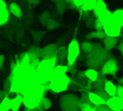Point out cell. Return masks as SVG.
<instances>
[{
    "label": "cell",
    "mask_w": 123,
    "mask_h": 111,
    "mask_svg": "<svg viewBox=\"0 0 123 111\" xmlns=\"http://www.w3.org/2000/svg\"><path fill=\"white\" fill-rule=\"evenodd\" d=\"M105 36H106V34L105 33L104 31H97V30H95V31H91L88 34H86L85 38H86V40H88V41L93 40V39H97V40H101L102 41Z\"/></svg>",
    "instance_id": "cell-17"
},
{
    "label": "cell",
    "mask_w": 123,
    "mask_h": 111,
    "mask_svg": "<svg viewBox=\"0 0 123 111\" xmlns=\"http://www.w3.org/2000/svg\"><path fill=\"white\" fill-rule=\"evenodd\" d=\"M55 6H56L57 11L60 13V14L64 13V11H65V5H64V2L62 0H57L56 3H55Z\"/></svg>",
    "instance_id": "cell-31"
},
{
    "label": "cell",
    "mask_w": 123,
    "mask_h": 111,
    "mask_svg": "<svg viewBox=\"0 0 123 111\" xmlns=\"http://www.w3.org/2000/svg\"><path fill=\"white\" fill-rule=\"evenodd\" d=\"M11 111H12V110H11Z\"/></svg>",
    "instance_id": "cell-42"
},
{
    "label": "cell",
    "mask_w": 123,
    "mask_h": 111,
    "mask_svg": "<svg viewBox=\"0 0 123 111\" xmlns=\"http://www.w3.org/2000/svg\"><path fill=\"white\" fill-rule=\"evenodd\" d=\"M103 45L105 50L111 51L113 48L116 47L118 43V37H111V36H105L103 40Z\"/></svg>",
    "instance_id": "cell-10"
},
{
    "label": "cell",
    "mask_w": 123,
    "mask_h": 111,
    "mask_svg": "<svg viewBox=\"0 0 123 111\" xmlns=\"http://www.w3.org/2000/svg\"><path fill=\"white\" fill-rule=\"evenodd\" d=\"M45 34V31H31V35L32 38L34 40V42L36 43H39L40 41L42 40V38L44 36Z\"/></svg>",
    "instance_id": "cell-26"
},
{
    "label": "cell",
    "mask_w": 123,
    "mask_h": 111,
    "mask_svg": "<svg viewBox=\"0 0 123 111\" xmlns=\"http://www.w3.org/2000/svg\"><path fill=\"white\" fill-rule=\"evenodd\" d=\"M9 14L10 13H9V10H8V7L0 14V26H3L6 23H7V21L9 19Z\"/></svg>",
    "instance_id": "cell-24"
},
{
    "label": "cell",
    "mask_w": 123,
    "mask_h": 111,
    "mask_svg": "<svg viewBox=\"0 0 123 111\" xmlns=\"http://www.w3.org/2000/svg\"><path fill=\"white\" fill-rule=\"evenodd\" d=\"M117 49L119 50V52L121 54V56H122L123 58V42H121V43H119L117 44Z\"/></svg>",
    "instance_id": "cell-39"
},
{
    "label": "cell",
    "mask_w": 123,
    "mask_h": 111,
    "mask_svg": "<svg viewBox=\"0 0 123 111\" xmlns=\"http://www.w3.org/2000/svg\"><path fill=\"white\" fill-rule=\"evenodd\" d=\"M68 65H64V64H58L55 65L53 74H67L68 71Z\"/></svg>",
    "instance_id": "cell-22"
},
{
    "label": "cell",
    "mask_w": 123,
    "mask_h": 111,
    "mask_svg": "<svg viewBox=\"0 0 123 111\" xmlns=\"http://www.w3.org/2000/svg\"><path fill=\"white\" fill-rule=\"evenodd\" d=\"M119 69L117 61L114 57H109L106 61L103 64L100 68V72L105 76L107 75H116Z\"/></svg>",
    "instance_id": "cell-6"
},
{
    "label": "cell",
    "mask_w": 123,
    "mask_h": 111,
    "mask_svg": "<svg viewBox=\"0 0 123 111\" xmlns=\"http://www.w3.org/2000/svg\"><path fill=\"white\" fill-rule=\"evenodd\" d=\"M22 104H23V96L21 94H17L14 98L10 100V110L18 111Z\"/></svg>",
    "instance_id": "cell-12"
},
{
    "label": "cell",
    "mask_w": 123,
    "mask_h": 111,
    "mask_svg": "<svg viewBox=\"0 0 123 111\" xmlns=\"http://www.w3.org/2000/svg\"><path fill=\"white\" fill-rule=\"evenodd\" d=\"M6 8H7V6H6V3L5 2V0H0V14Z\"/></svg>",
    "instance_id": "cell-35"
},
{
    "label": "cell",
    "mask_w": 123,
    "mask_h": 111,
    "mask_svg": "<svg viewBox=\"0 0 123 111\" xmlns=\"http://www.w3.org/2000/svg\"><path fill=\"white\" fill-rule=\"evenodd\" d=\"M95 1L96 0H86L83 4H82V9L84 11H90L92 10L94 5H95Z\"/></svg>",
    "instance_id": "cell-27"
},
{
    "label": "cell",
    "mask_w": 123,
    "mask_h": 111,
    "mask_svg": "<svg viewBox=\"0 0 123 111\" xmlns=\"http://www.w3.org/2000/svg\"><path fill=\"white\" fill-rule=\"evenodd\" d=\"M49 18H51V15H50L49 11H43L40 17H39V19H40V22L42 23L43 26H45L47 21L49 20Z\"/></svg>",
    "instance_id": "cell-28"
},
{
    "label": "cell",
    "mask_w": 123,
    "mask_h": 111,
    "mask_svg": "<svg viewBox=\"0 0 123 111\" xmlns=\"http://www.w3.org/2000/svg\"><path fill=\"white\" fill-rule=\"evenodd\" d=\"M92 26H93L94 29L97 30V31H103V29H104L103 23H102L100 18H96V17H95V19H94V22H93V25H92Z\"/></svg>",
    "instance_id": "cell-30"
},
{
    "label": "cell",
    "mask_w": 123,
    "mask_h": 111,
    "mask_svg": "<svg viewBox=\"0 0 123 111\" xmlns=\"http://www.w3.org/2000/svg\"><path fill=\"white\" fill-rule=\"evenodd\" d=\"M67 56H68V47L67 46L57 47V50H56V60H57V62L62 64V62L65 59L67 60Z\"/></svg>",
    "instance_id": "cell-15"
},
{
    "label": "cell",
    "mask_w": 123,
    "mask_h": 111,
    "mask_svg": "<svg viewBox=\"0 0 123 111\" xmlns=\"http://www.w3.org/2000/svg\"><path fill=\"white\" fill-rule=\"evenodd\" d=\"M56 59H42L37 66V75L38 78L42 80V82L48 81L52 76L54 68L56 65Z\"/></svg>",
    "instance_id": "cell-4"
},
{
    "label": "cell",
    "mask_w": 123,
    "mask_h": 111,
    "mask_svg": "<svg viewBox=\"0 0 123 111\" xmlns=\"http://www.w3.org/2000/svg\"><path fill=\"white\" fill-rule=\"evenodd\" d=\"M45 27H46V29L48 30V31H54L55 29H57V28H59L60 27V24L55 20V19H53V18H49V20L47 21V23L45 25Z\"/></svg>",
    "instance_id": "cell-25"
},
{
    "label": "cell",
    "mask_w": 123,
    "mask_h": 111,
    "mask_svg": "<svg viewBox=\"0 0 123 111\" xmlns=\"http://www.w3.org/2000/svg\"><path fill=\"white\" fill-rule=\"evenodd\" d=\"M105 75L102 74L101 72H99V75L97 77V79L94 80L93 82H92V90H98V89H104L105 87Z\"/></svg>",
    "instance_id": "cell-13"
},
{
    "label": "cell",
    "mask_w": 123,
    "mask_h": 111,
    "mask_svg": "<svg viewBox=\"0 0 123 111\" xmlns=\"http://www.w3.org/2000/svg\"><path fill=\"white\" fill-rule=\"evenodd\" d=\"M92 92H94L95 93H97L100 97H102V98L104 99L105 101H106L107 99L110 97V95L107 93V92H105V89H98V90H92Z\"/></svg>",
    "instance_id": "cell-29"
},
{
    "label": "cell",
    "mask_w": 123,
    "mask_h": 111,
    "mask_svg": "<svg viewBox=\"0 0 123 111\" xmlns=\"http://www.w3.org/2000/svg\"><path fill=\"white\" fill-rule=\"evenodd\" d=\"M24 111H41V107L37 106V107H25Z\"/></svg>",
    "instance_id": "cell-37"
},
{
    "label": "cell",
    "mask_w": 123,
    "mask_h": 111,
    "mask_svg": "<svg viewBox=\"0 0 123 111\" xmlns=\"http://www.w3.org/2000/svg\"><path fill=\"white\" fill-rule=\"evenodd\" d=\"M105 105L112 111H123V98H120L117 95L110 96L105 101Z\"/></svg>",
    "instance_id": "cell-8"
},
{
    "label": "cell",
    "mask_w": 123,
    "mask_h": 111,
    "mask_svg": "<svg viewBox=\"0 0 123 111\" xmlns=\"http://www.w3.org/2000/svg\"><path fill=\"white\" fill-rule=\"evenodd\" d=\"M92 10H93V14L96 18L101 17L104 13L107 11V6H106L105 2L104 0H96Z\"/></svg>",
    "instance_id": "cell-9"
},
{
    "label": "cell",
    "mask_w": 123,
    "mask_h": 111,
    "mask_svg": "<svg viewBox=\"0 0 123 111\" xmlns=\"http://www.w3.org/2000/svg\"><path fill=\"white\" fill-rule=\"evenodd\" d=\"M71 82L67 74H52L48 80V89L56 93L66 92Z\"/></svg>",
    "instance_id": "cell-3"
},
{
    "label": "cell",
    "mask_w": 123,
    "mask_h": 111,
    "mask_svg": "<svg viewBox=\"0 0 123 111\" xmlns=\"http://www.w3.org/2000/svg\"><path fill=\"white\" fill-rule=\"evenodd\" d=\"M113 16L116 18L119 26L123 28V8H117L115 11H113Z\"/></svg>",
    "instance_id": "cell-21"
},
{
    "label": "cell",
    "mask_w": 123,
    "mask_h": 111,
    "mask_svg": "<svg viewBox=\"0 0 123 111\" xmlns=\"http://www.w3.org/2000/svg\"><path fill=\"white\" fill-rule=\"evenodd\" d=\"M88 96H89V100L91 102L92 106H97V105H101L105 104V101L102 97H100L97 93L94 92H88Z\"/></svg>",
    "instance_id": "cell-11"
},
{
    "label": "cell",
    "mask_w": 123,
    "mask_h": 111,
    "mask_svg": "<svg viewBox=\"0 0 123 111\" xmlns=\"http://www.w3.org/2000/svg\"><path fill=\"white\" fill-rule=\"evenodd\" d=\"M104 89L105 90V92H107L110 96H115L116 92H117V85L110 80H105V87Z\"/></svg>",
    "instance_id": "cell-18"
},
{
    "label": "cell",
    "mask_w": 123,
    "mask_h": 111,
    "mask_svg": "<svg viewBox=\"0 0 123 111\" xmlns=\"http://www.w3.org/2000/svg\"><path fill=\"white\" fill-rule=\"evenodd\" d=\"M103 23V31H105L106 36L119 37L121 35V27L117 23L116 18H114L113 13L107 9L101 17H99Z\"/></svg>",
    "instance_id": "cell-2"
},
{
    "label": "cell",
    "mask_w": 123,
    "mask_h": 111,
    "mask_svg": "<svg viewBox=\"0 0 123 111\" xmlns=\"http://www.w3.org/2000/svg\"><path fill=\"white\" fill-rule=\"evenodd\" d=\"M52 106V101L47 96H43L40 101V107L43 110H47Z\"/></svg>",
    "instance_id": "cell-23"
},
{
    "label": "cell",
    "mask_w": 123,
    "mask_h": 111,
    "mask_svg": "<svg viewBox=\"0 0 123 111\" xmlns=\"http://www.w3.org/2000/svg\"><path fill=\"white\" fill-rule=\"evenodd\" d=\"M56 43H49L44 47L41 48V58L42 59H56V50H57Z\"/></svg>",
    "instance_id": "cell-7"
},
{
    "label": "cell",
    "mask_w": 123,
    "mask_h": 111,
    "mask_svg": "<svg viewBox=\"0 0 123 111\" xmlns=\"http://www.w3.org/2000/svg\"><path fill=\"white\" fill-rule=\"evenodd\" d=\"M80 51H82L83 53H85L87 55V54H89L92 50L93 46H94V43H92L90 41H84V42L81 43V44H80Z\"/></svg>",
    "instance_id": "cell-20"
},
{
    "label": "cell",
    "mask_w": 123,
    "mask_h": 111,
    "mask_svg": "<svg viewBox=\"0 0 123 111\" xmlns=\"http://www.w3.org/2000/svg\"><path fill=\"white\" fill-rule=\"evenodd\" d=\"M10 88H11V81L7 78V79H6V80H4V90L9 92L10 91Z\"/></svg>",
    "instance_id": "cell-33"
},
{
    "label": "cell",
    "mask_w": 123,
    "mask_h": 111,
    "mask_svg": "<svg viewBox=\"0 0 123 111\" xmlns=\"http://www.w3.org/2000/svg\"><path fill=\"white\" fill-rule=\"evenodd\" d=\"M8 10H9V13H10V14H12L13 16L16 17L17 18H22V10H21V7L18 6V4H17L16 2H12V3L9 4Z\"/></svg>",
    "instance_id": "cell-14"
},
{
    "label": "cell",
    "mask_w": 123,
    "mask_h": 111,
    "mask_svg": "<svg viewBox=\"0 0 123 111\" xmlns=\"http://www.w3.org/2000/svg\"><path fill=\"white\" fill-rule=\"evenodd\" d=\"M10 100L8 95H6L0 101V111H9L10 110Z\"/></svg>",
    "instance_id": "cell-19"
},
{
    "label": "cell",
    "mask_w": 123,
    "mask_h": 111,
    "mask_svg": "<svg viewBox=\"0 0 123 111\" xmlns=\"http://www.w3.org/2000/svg\"><path fill=\"white\" fill-rule=\"evenodd\" d=\"M116 95L120 97V98H123V85L122 84H119V85H117V92H116Z\"/></svg>",
    "instance_id": "cell-34"
},
{
    "label": "cell",
    "mask_w": 123,
    "mask_h": 111,
    "mask_svg": "<svg viewBox=\"0 0 123 111\" xmlns=\"http://www.w3.org/2000/svg\"><path fill=\"white\" fill-rule=\"evenodd\" d=\"M6 95H8V91H0V101L4 98Z\"/></svg>",
    "instance_id": "cell-38"
},
{
    "label": "cell",
    "mask_w": 123,
    "mask_h": 111,
    "mask_svg": "<svg viewBox=\"0 0 123 111\" xmlns=\"http://www.w3.org/2000/svg\"><path fill=\"white\" fill-rule=\"evenodd\" d=\"M120 36H121V38H122V41H123V33H121V35H120Z\"/></svg>",
    "instance_id": "cell-41"
},
{
    "label": "cell",
    "mask_w": 123,
    "mask_h": 111,
    "mask_svg": "<svg viewBox=\"0 0 123 111\" xmlns=\"http://www.w3.org/2000/svg\"><path fill=\"white\" fill-rule=\"evenodd\" d=\"M67 47H68L67 64L68 67H72L80 55V46L79 42L74 38L69 42Z\"/></svg>",
    "instance_id": "cell-5"
},
{
    "label": "cell",
    "mask_w": 123,
    "mask_h": 111,
    "mask_svg": "<svg viewBox=\"0 0 123 111\" xmlns=\"http://www.w3.org/2000/svg\"><path fill=\"white\" fill-rule=\"evenodd\" d=\"M5 55H2L0 54V70L3 69V67H4V63H5Z\"/></svg>",
    "instance_id": "cell-36"
},
{
    "label": "cell",
    "mask_w": 123,
    "mask_h": 111,
    "mask_svg": "<svg viewBox=\"0 0 123 111\" xmlns=\"http://www.w3.org/2000/svg\"><path fill=\"white\" fill-rule=\"evenodd\" d=\"M119 84H122L123 85V76L119 79Z\"/></svg>",
    "instance_id": "cell-40"
},
{
    "label": "cell",
    "mask_w": 123,
    "mask_h": 111,
    "mask_svg": "<svg viewBox=\"0 0 123 111\" xmlns=\"http://www.w3.org/2000/svg\"><path fill=\"white\" fill-rule=\"evenodd\" d=\"M80 103H83V104H91L90 100H89V96H88V92H83L80 97Z\"/></svg>",
    "instance_id": "cell-32"
},
{
    "label": "cell",
    "mask_w": 123,
    "mask_h": 111,
    "mask_svg": "<svg viewBox=\"0 0 123 111\" xmlns=\"http://www.w3.org/2000/svg\"><path fill=\"white\" fill-rule=\"evenodd\" d=\"M82 73H83V75H84L91 82H93L94 80L97 79V77H98V75H99V71L97 69H94V68H86Z\"/></svg>",
    "instance_id": "cell-16"
},
{
    "label": "cell",
    "mask_w": 123,
    "mask_h": 111,
    "mask_svg": "<svg viewBox=\"0 0 123 111\" xmlns=\"http://www.w3.org/2000/svg\"><path fill=\"white\" fill-rule=\"evenodd\" d=\"M109 57V51L105 50V47L100 43H94L92 50L89 54H87L85 65L87 68H92L98 70Z\"/></svg>",
    "instance_id": "cell-1"
}]
</instances>
